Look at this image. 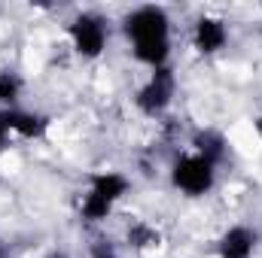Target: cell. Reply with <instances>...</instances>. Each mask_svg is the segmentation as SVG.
<instances>
[{
    "mask_svg": "<svg viewBox=\"0 0 262 258\" xmlns=\"http://www.w3.org/2000/svg\"><path fill=\"white\" fill-rule=\"evenodd\" d=\"M189 149L198 152V155H204L207 161H213L216 167L226 161V155H229V140H226V134L216 128H201L195 131V137H192V143H189Z\"/></svg>",
    "mask_w": 262,
    "mask_h": 258,
    "instance_id": "9",
    "label": "cell"
},
{
    "mask_svg": "<svg viewBox=\"0 0 262 258\" xmlns=\"http://www.w3.org/2000/svg\"><path fill=\"white\" fill-rule=\"evenodd\" d=\"M259 240L262 237L253 225L235 222L216 237V258H256Z\"/></svg>",
    "mask_w": 262,
    "mask_h": 258,
    "instance_id": "5",
    "label": "cell"
},
{
    "mask_svg": "<svg viewBox=\"0 0 262 258\" xmlns=\"http://www.w3.org/2000/svg\"><path fill=\"white\" fill-rule=\"evenodd\" d=\"M12 131H9V122H6V110H0V152L12 146Z\"/></svg>",
    "mask_w": 262,
    "mask_h": 258,
    "instance_id": "11",
    "label": "cell"
},
{
    "mask_svg": "<svg viewBox=\"0 0 262 258\" xmlns=\"http://www.w3.org/2000/svg\"><path fill=\"white\" fill-rule=\"evenodd\" d=\"M21 91H25V82L15 70H0V110H18Z\"/></svg>",
    "mask_w": 262,
    "mask_h": 258,
    "instance_id": "10",
    "label": "cell"
},
{
    "mask_svg": "<svg viewBox=\"0 0 262 258\" xmlns=\"http://www.w3.org/2000/svg\"><path fill=\"white\" fill-rule=\"evenodd\" d=\"M122 34L131 46V58L146 70L171 64V15L165 6H134L122 18Z\"/></svg>",
    "mask_w": 262,
    "mask_h": 258,
    "instance_id": "1",
    "label": "cell"
},
{
    "mask_svg": "<svg viewBox=\"0 0 262 258\" xmlns=\"http://www.w3.org/2000/svg\"><path fill=\"white\" fill-rule=\"evenodd\" d=\"M168 179H171L174 192H180L183 197H207L216 189L220 167L213 161H207L204 155L192 152V149H183L171 158Z\"/></svg>",
    "mask_w": 262,
    "mask_h": 258,
    "instance_id": "2",
    "label": "cell"
},
{
    "mask_svg": "<svg viewBox=\"0 0 262 258\" xmlns=\"http://www.w3.org/2000/svg\"><path fill=\"white\" fill-rule=\"evenodd\" d=\"M67 43L76 58L98 61L110 49V21L98 12H79L67 21Z\"/></svg>",
    "mask_w": 262,
    "mask_h": 258,
    "instance_id": "3",
    "label": "cell"
},
{
    "mask_svg": "<svg viewBox=\"0 0 262 258\" xmlns=\"http://www.w3.org/2000/svg\"><path fill=\"white\" fill-rule=\"evenodd\" d=\"M6 122H9V131H12L15 140H40V137L49 131V125H52L43 113H37V110H25V107H18V110H6Z\"/></svg>",
    "mask_w": 262,
    "mask_h": 258,
    "instance_id": "8",
    "label": "cell"
},
{
    "mask_svg": "<svg viewBox=\"0 0 262 258\" xmlns=\"http://www.w3.org/2000/svg\"><path fill=\"white\" fill-rule=\"evenodd\" d=\"M253 131H256V137L262 140V116H256V119H253Z\"/></svg>",
    "mask_w": 262,
    "mask_h": 258,
    "instance_id": "13",
    "label": "cell"
},
{
    "mask_svg": "<svg viewBox=\"0 0 262 258\" xmlns=\"http://www.w3.org/2000/svg\"><path fill=\"white\" fill-rule=\"evenodd\" d=\"M0 258H9V243L0 237Z\"/></svg>",
    "mask_w": 262,
    "mask_h": 258,
    "instance_id": "12",
    "label": "cell"
},
{
    "mask_svg": "<svg viewBox=\"0 0 262 258\" xmlns=\"http://www.w3.org/2000/svg\"><path fill=\"white\" fill-rule=\"evenodd\" d=\"M46 258H67V252H64V249H52Z\"/></svg>",
    "mask_w": 262,
    "mask_h": 258,
    "instance_id": "14",
    "label": "cell"
},
{
    "mask_svg": "<svg viewBox=\"0 0 262 258\" xmlns=\"http://www.w3.org/2000/svg\"><path fill=\"white\" fill-rule=\"evenodd\" d=\"M174 97H177V73L168 64V67H159V70H149V76L137 85L134 107L146 119H162L171 110Z\"/></svg>",
    "mask_w": 262,
    "mask_h": 258,
    "instance_id": "4",
    "label": "cell"
},
{
    "mask_svg": "<svg viewBox=\"0 0 262 258\" xmlns=\"http://www.w3.org/2000/svg\"><path fill=\"white\" fill-rule=\"evenodd\" d=\"M189 40H192V49H195L198 55H204V58L220 55L229 46V24L220 15H201L192 24Z\"/></svg>",
    "mask_w": 262,
    "mask_h": 258,
    "instance_id": "6",
    "label": "cell"
},
{
    "mask_svg": "<svg viewBox=\"0 0 262 258\" xmlns=\"http://www.w3.org/2000/svg\"><path fill=\"white\" fill-rule=\"evenodd\" d=\"M259 237H262V234H259Z\"/></svg>",
    "mask_w": 262,
    "mask_h": 258,
    "instance_id": "15",
    "label": "cell"
},
{
    "mask_svg": "<svg viewBox=\"0 0 262 258\" xmlns=\"http://www.w3.org/2000/svg\"><path fill=\"white\" fill-rule=\"evenodd\" d=\"M85 192L107 200L110 207H119V200L131 192V176L122 170H95L85 179Z\"/></svg>",
    "mask_w": 262,
    "mask_h": 258,
    "instance_id": "7",
    "label": "cell"
}]
</instances>
